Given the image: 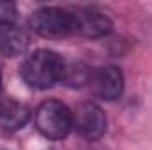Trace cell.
Wrapping results in <instances>:
<instances>
[{
	"label": "cell",
	"mask_w": 152,
	"mask_h": 150,
	"mask_svg": "<svg viewBox=\"0 0 152 150\" xmlns=\"http://www.w3.org/2000/svg\"><path fill=\"white\" fill-rule=\"evenodd\" d=\"M64 66L66 60L58 53L41 48L25 57L20 67V74L28 87L36 90H48L57 83H62Z\"/></svg>",
	"instance_id": "obj_1"
},
{
	"label": "cell",
	"mask_w": 152,
	"mask_h": 150,
	"mask_svg": "<svg viewBox=\"0 0 152 150\" xmlns=\"http://www.w3.org/2000/svg\"><path fill=\"white\" fill-rule=\"evenodd\" d=\"M34 125L46 140H64L75 129L73 111L58 99H46L34 113Z\"/></svg>",
	"instance_id": "obj_2"
},
{
	"label": "cell",
	"mask_w": 152,
	"mask_h": 150,
	"mask_svg": "<svg viewBox=\"0 0 152 150\" xmlns=\"http://www.w3.org/2000/svg\"><path fill=\"white\" fill-rule=\"evenodd\" d=\"M28 27L34 34L44 39H62L75 36L73 11L57 5L39 7L30 14Z\"/></svg>",
	"instance_id": "obj_3"
},
{
	"label": "cell",
	"mask_w": 152,
	"mask_h": 150,
	"mask_svg": "<svg viewBox=\"0 0 152 150\" xmlns=\"http://www.w3.org/2000/svg\"><path fill=\"white\" fill-rule=\"evenodd\" d=\"M71 11L75 18V36L99 39L108 36L113 28L112 20L97 7L83 5V7H75Z\"/></svg>",
	"instance_id": "obj_4"
},
{
	"label": "cell",
	"mask_w": 152,
	"mask_h": 150,
	"mask_svg": "<svg viewBox=\"0 0 152 150\" xmlns=\"http://www.w3.org/2000/svg\"><path fill=\"white\" fill-rule=\"evenodd\" d=\"M73 117H75V129L87 141H96L104 136L108 120H106L104 111L97 104L83 103L76 108Z\"/></svg>",
	"instance_id": "obj_5"
},
{
	"label": "cell",
	"mask_w": 152,
	"mask_h": 150,
	"mask_svg": "<svg viewBox=\"0 0 152 150\" xmlns=\"http://www.w3.org/2000/svg\"><path fill=\"white\" fill-rule=\"evenodd\" d=\"M88 87L92 88L96 97L113 103L120 99L124 92V74L117 66H104L99 69H92Z\"/></svg>",
	"instance_id": "obj_6"
},
{
	"label": "cell",
	"mask_w": 152,
	"mask_h": 150,
	"mask_svg": "<svg viewBox=\"0 0 152 150\" xmlns=\"http://www.w3.org/2000/svg\"><path fill=\"white\" fill-rule=\"evenodd\" d=\"M32 117L30 108L14 99V97H5L0 99V129L5 133H16L23 129Z\"/></svg>",
	"instance_id": "obj_7"
},
{
	"label": "cell",
	"mask_w": 152,
	"mask_h": 150,
	"mask_svg": "<svg viewBox=\"0 0 152 150\" xmlns=\"http://www.w3.org/2000/svg\"><path fill=\"white\" fill-rule=\"evenodd\" d=\"M30 44L28 34L18 25L0 27V55L7 58H16L27 51Z\"/></svg>",
	"instance_id": "obj_8"
},
{
	"label": "cell",
	"mask_w": 152,
	"mask_h": 150,
	"mask_svg": "<svg viewBox=\"0 0 152 150\" xmlns=\"http://www.w3.org/2000/svg\"><path fill=\"white\" fill-rule=\"evenodd\" d=\"M90 74H92V69L88 66H85L83 62H78V60L67 62L66 60L64 74H62V83L66 87H71V88H81V87L88 85Z\"/></svg>",
	"instance_id": "obj_9"
},
{
	"label": "cell",
	"mask_w": 152,
	"mask_h": 150,
	"mask_svg": "<svg viewBox=\"0 0 152 150\" xmlns=\"http://www.w3.org/2000/svg\"><path fill=\"white\" fill-rule=\"evenodd\" d=\"M18 20V7L14 2H0V27L4 25H16Z\"/></svg>",
	"instance_id": "obj_10"
},
{
	"label": "cell",
	"mask_w": 152,
	"mask_h": 150,
	"mask_svg": "<svg viewBox=\"0 0 152 150\" xmlns=\"http://www.w3.org/2000/svg\"><path fill=\"white\" fill-rule=\"evenodd\" d=\"M0 92H2V71H0Z\"/></svg>",
	"instance_id": "obj_11"
}]
</instances>
